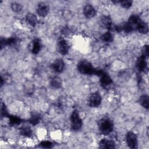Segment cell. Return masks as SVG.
Masks as SVG:
<instances>
[{
  "instance_id": "6da1fadb",
  "label": "cell",
  "mask_w": 149,
  "mask_h": 149,
  "mask_svg": "<svg viewBox=\"0 0 149 149\" xmlns=\"http://www.w3.org/2000/svg\"><path fill=\"white\" fill-rule=\"evenodd\" d=\"M77 68L79 72L83 74H96L101 76L104 72L101 70H97L94 69L92 65L87 61H80L77 65Z\"/></svg>"
},
{
  "instance_id": "7a4b0ae2",
  "label": "cell",
  "mask_w": 149,
  "mask_h": 149,
  "mask_svg": "<svg viewBox=\"0 0 149 149\" xmlns=\"http://www.w3.org/2000/svg\"><path fill=\"white\" fill-rule=\"evenodd\" d=\"M98 127L100 131L105 134L110 133L113 130V123L108 118H103L98 122Z\"/></svg>"
},
{
  "instance_id": "3957f363",
  "label": "cell",
  "mask_w": 149,
  "mask_h": 149,
  "mask_svg": "<svg viewBox=\"0 0 149 149\" xmlns=\"http://www.w3.org/2000/svg\"><path fill=\"white\" fill-rule=\"evenodd\" d=\"M70 120L72 123V128L74 130H79L82 126V120L79 116L77 111L74 110L70 116Z\"/></svg>"
},
{
  "instance_id": "277c9868",
  "label": "cell",
  "mask_w": 149,
  "mask_h": 149,
  "mask_svg": "<svg viewBox=\"0 0 149 149\" xmlns=\"http://www.w3.org/2000/svg\"><path fill=\"white\" fill-rule=\"evenodd\" d=\"M126 142L129 147L131 148H136L137 146V139L136 134L132 132H129L126 134Z\"/></svg>"
},
{
  "instance_id": "5b68a950",
  "label": "cell",
  "mask_w": 149,
  "mask_h": 149,
  "mask_svg": "<svg viewBox=\"0 0 149 149\" xmlns=\"http://www.w3.org/2000/svg\"><path fill=\"white\" fill-rule=\"evenodd\" d=\"M49 8L48 5L45 2H40L38 5L37 12L39 16L44 17L48 13Z\"/></svg>"
},
{
  "instance_id": "8992f818",
  "label": "cell",
  "mask_w": 149,
  "mask_h": 149,
  "mask_svg": "<svg viewBox=\"0 0 149 149\" xmlns=\"http://www.w3.org/2000/svg\"><path fill=\"white\" fill-rule=\"evenodd\" d=\"M101 102V97L97 93H93L90 97V105L93 107H98Z\"/></svg>"
},
{
  "instance_id": "52a82bcc",
  "label": "cell",
  "mask_w": 149,
  "mask_h": 149,
  "mask_svg": "<svg viewBox=\"0 0 149 149\" xmlns=\"http://www.w3.org/2000/svg\"><path fill=\"white\" fill-rule=\"evenodd\" d=\"M69 45L64 39H60L58 41V49L59 52L62 55H66L69 51Z\"/></svg>"
},
{
  "instance_id": "ba28073f",
  "label": "cell",
  "mask_w": 149,
  "mask_h": 149,
  "mask_svg": "<svg viewBox=\"0 0 149 149\" xmlns=\"http://www.w3.org/2000/svg\"><path fill=\"white\" fill-rule=\"evenodd\" d=\"M141 22V21L140 20V18L137 15H133L129 17V19L127 23L133 30L135 29H137V26H139V24Z\"/></svg>"
},
{
  "instance_id": "9c48e42d",
  "label": "cell",
  "mask_w": 149,
  "mask_h": 149,
  "mask_svg": "<svg viewBox=\"0 0 149 149\" xmlns=\"http://www.w3.org/2000/svg\"><path fill=\"white\" fill-rule=\"evenodd\" d=\"M83 12L85 16L87 18H91L95 15V10L91 5H86L84 8Z\"/></svg>"
},
{
  "instance_id": "30bf717a",
  "label": "cell",
  "mask_w": 149,
  "mask_h": 149,
  "mask_svg": "<svg viewBox=\"0 0 149 149\" xmlns=\"http://www.w3.org/2000/svg\"><path fill=\"white\" fill-rule=\"evenodd\" d=\"M52 68L55 71L61 72L64 68V62L62 59H56L52 63Z\"/></svg>"
},
{
  "instance_id": "8fae6325",
  "label": "cell",
  "mask_w": 149,
  "mask_h": 149,
  "mask_svg": "<svg viewBox=\"0 0 149 149\" xmlns=\"http://www.w3.org/2000/svg\"><path fill=\"white\" fill-rule=\"evenodd\" d=\"M101 23L102 26L108 30L111 29L112 27V22L111 19L108 16H103L101 19Z\"/></svg>"
},
{
  "instance_id": "7c38bea8",
  "label": "cell",
  "mask_w": 149,
  "mask_h": 149,
  "mask_svg": "<svg viewBox=\"0 0 149 149\" xmlns=\"http://www.w3.org/2000/svg\"><path fill=\"white\" fill-rule=\"evenodd\" d=\"M100 148H114L115 143L113 141L108 139H102L100 142Z\"/></svg>"
},
{
  "instance_id": "4fadbf2b",
  "label": "cell",
  "mask_w": 149,
  "mask_h": 149,
  "mask_svg": "<svg viewBox=\"0 0 149 149\" xmlns=\"http://www.w3.org/2000/svg\"><path fill=\"white\" fill-rule=\"evenodd\" d=\"M100 81L102 86L104 87L110 85L112 83V80L109 76L104 72H103L102 74L101 75Z\"/></svg>"
},
{
  "instance_id": "5bb4252c",
  "label": "cell",
  "mask_w": 149,
  "mask_h": 149,
  "mask_svg": "<svg viewBox=\"0 0 149 149\" xmlns=\"http://www.w3.org/2000/svg\"><path fill=\"white\" fill-rule=\"evenodd\" d=\"M137 66L139 70L144 71L147 68V62L146 61V57L141 55L138 59L137 63Z\"/></svg>"
},
{
  "instance_id": "9a60e30c",
  "label": "cell",
  "mask_w": 149,
  "mask_h": 149,
  "mask_svg": "<svg viewBox=\"0 0 149 149\" xmlns=\"http://www.w3.org/2000/svg\"><path fill=\"white\" fill-rule=\"evenodd\" d=\"M41 49V44L40 41L38 39H35L33 40L32 43V48H31V52L32 53L36 54H38V52Z\"/></svg>"
},
{
  "instance_id": "2e32d148",
  "label": "cell",
  "mask_w": 149,
  "mask_h": 149,
  "mask_svg": "<svg viewBox=\"0 0 149 149\" xmlns=\"http://www.w3.org/2000/svg\"><path fill=\"white\" fill-rule=\"evenodd\" d=\"M26 21L32 26H35L37 23V17L33 13H27L26 16Z\"/></svg>"
},
{
  "instance_id": "e0dca14e",
  "label": "cell",
  "mask_w": 149,
  "mask_h": 149,
  "mask_svg": "<svg viewBox=\"0 0 149 149\" xmlns=\"http://www.w3.org/2000/svg\"><path fill=\"white\" fill-rule=\"evenodd\" d=\"M51 85L52 87L55 88H59L61 87L62 81L61 79L58 77H54L52 79L51 81Z\"/></svg>"
},
{
  "instance_id": "ac0fdd59",
  "label": "cell",
  "mask_w": 149,
  "mask_h": 149,
  "mask_svg": "<svg viewBox=\"0 0 149 149\" xmlns=\"http://www.w3.org/2000/svg\"><path fill=\"white\" fill-rule=\"evenodd\" d=\"M137 29L141 34H147L148 31V28L147 24L143 22H141L137 26Z\"/></svg>"
},
{
  "instance_id": "d6986e66",
  "label": "cell",
  "mask_w": 149,
  "mask_h": 149,
  "mask_svg": "<svg viewBox=\"0 0 149 149\" xmlns=\"http://www.w3.org/2000/svg\"><path fill=\"white\" fill-rule=\"evenodd\" d=\"M140 103L145 108L148 109L149 106V100L148 96L146 95H143L140 98Z\"/></svg>"
},
{
  "instance_id": "ffe728a7",
  "label": "cell",
  "mask_w": 149,
  "mask_h": 149,
  "mask_svg": "<svg viewBox=\"0 0 149 149\" xmlns=\"http://www.w3.org/2000/svg\"><path fill=\"white\" fill-rule=\"evenodd\" d=\"M20 134L24 136L30 137L32 134V131L30 129V127L28 126H23L20 129Z\"/></svg>"
},
{
  "instance_id": "44dd1931",
  "label": "cell",
  "mask_w": 149,
  "mask_h": 149,
  "mask_svg": "<svg viewBox=\"0 0 149 149\" xmlns=\"http://www.w3.org/2000/svg\"><path fill=\"white\" fill-rule=\"evenodd\" d=\"M40 120V116L38 113H34L29 119V122L33 125H37Z\"/></svg>"
},
{
  "instance_id": "7402d4cb",
  "label": "cell",
  "mask_w": 149,
  "mask_h": 149,
  "mask_svg": "<svg viewBox=\"0 0 149 149\" xmlns=\"http://www.w3.org/2000/svg\"><path fill=\"white\" fill-rule=\"evenodd\" d=\"M101 38L104 41H105L107 42H110L113 40V36L110 32H106L105 33H104V34H102L101 36Z\"/></svg>"
},
{
  "instance_id": "603a6c76",
  "label": "cell",
  "mask_w": 149,
  "mask_h": 149,
  "mask_svg": "<svg viewBox=\"0 0 149 149\" xmlns=\"http://www.w3.org/2000/svg\"><path fill=\"white\" fill-rule=\"evenodd\" d=\"M22 122V120L17 116H11L9 117V123L11 125H19Z\"/></svg>"
},
{
  "instance_id": "cb8c5ba5",
  "label": "cell",
  "mask_w": 149,
  "mask_h": 149,
  "mask_svg": "<svg viewBox=\"0 0 149 149\" xmlns=\"http://www.w3.org/2000/svg\"><path fill=\"white\" fill-rule=\"evenodd\" d=\"M23 8V6L17 2H13L11 3V9L13 11L16 12H19L22 10Z\"/></svg>"
},
{
  "instance_id": "d4e9b609",
  "label": "cell",
  "mask_w": 149,
  "mask_h": 149,
  "mask_svg": "<svg viewBox=\"0 0 149 149\" xmlns=\"http://www.w3.org/2000/svg\"><path fill=\"white\" fill-rule=\"evenodd\" d=\"M121 5L124 7L125 8H129L132 3V2L131 1L128 0H125V1H119Z\"/></svg>"
},
{
  "instance_id": "484cf974",
  "label": "cell",
  "mask_w": 149,
  "mask_h": 149,
  "mask_svg": "<svg viewBox=\"0 0 149 149\" xmlns=\"http://www.w3.org/2000/svg\"><path fill=\"white\" fill-rule=\"evenodd\" d=\"M40 146L44 148H51L53 146V144L52 142L49 141H42L40 144Z\"/></svg>"
},
{
  "instance_id": "4316f807",
  "label": "cell",
  "mask_w": 149,
  "mask_h": 149,
  "mask_svg": "<svg viewBox=\"0 0 149 149\" xmlns=\"http://www.w3.org/2000/svg\"><path fill=\"white\" fill-rule=\"evenodd\" d=\"M1 116H6L8 115V112L6 111V109L5 108V105L2 104L1 105Z\"/></svg>"
},
{
  "instance_id": "83f0119b",
  "label": "cell",
  "mask_w": 149,
  "mask_h": 149,
  "mask_svg": "<svg viewBox=\"0 0 149 149\" xmlns=\"http://www.w3.org/2000/svg\"><path fill=\"white\" fill-rule=\"evenodd\" d=\"M148 53H149V49H148V45L144 46L142 50V55H143L144 57H147L148 56Z\"/></svg>"
}]
</instances>
